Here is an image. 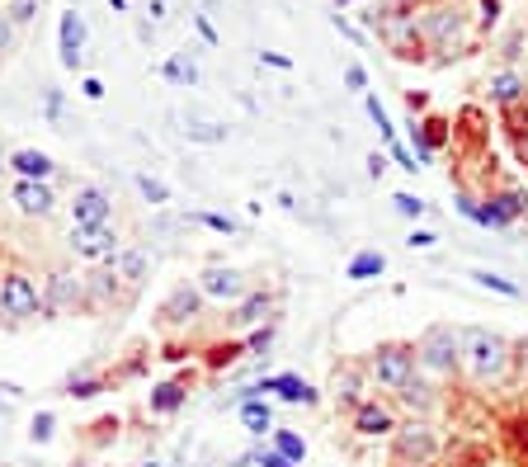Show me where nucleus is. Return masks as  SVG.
<instances>
[{
    "mask_svg": "<svg viewBox=\"0 0 528 467\" xmlns=\"http://www.w3.org/2000/svg\"><path fill=\"white\" fill-rule=\"evenodd\" d=\"M462 369H468L477 382H496L505 369H510V340L500 331L472 326L462 331Z\"/></svg>",
    "mask_w": 528,
    "mask_h": 467,
    "instance_id": "nucleus-1",
    "label": "nucleus"
},
{
    "mask_svg": "<svg viewBox=\"0 0 528 467\" xmlns=\"http://www.w3.org/2000/svg\"><path fill=\"white\" fill-rule=\"evenodd\" d=\"M137 194L152 203V208H165V203H171V184L156 180V175H137Z\"/></svg>",
    "mask_w": 528,
    "mask_h": 467,
    "instance_id": "nucleus-30",
    "label": "nucleus"
},
{
    "mask_svg": "<svg viewBox=\"0 0 528 467\" xmlns=\"http://www.w3.org/2000/svg\"><path fill=\"white\" fill-rule=\"evenodd\" d=\"M67 212H71V231L109 227V218H114V199H109V189H99V184H80L76 194H71V203H67Z\"/></svg>",
    "mask_w": 528,
    "mask_h": 467,
    "instance_id": "nucleus-5",
    "label": "nucleus"
},
{
    "mask_svg": "<svg viewBox=\"0 0 528 467\" xmlns=\"http://www.w3.org/2000/svg\"><path fill=\"white\" fill-rule=\"evenodd\" d=\"M392 208L401 212V218H420V212H425V199H415V194H392Z\"/></svg>",
    "mask_w": 528,
    "mask_h": 467,
    "instance_id": "nucleus-38",
    "label": "nucleus"
},
{
    "mask_svg": "<svg viewBox=\"0 0 528 467\" xmlns=\"http://www.w3.org/2000/svg\"><path fill=\"white\" fill-rule=\"evenodd\" d=\"M10 170H14L19 180H48V184H52V175H57V161H52L48 152L19 146V152H10Z\"/></svg>",
    "mask_w": 528,
    "mask_h": 467,
    "instance_id": "nucleus-15",
    "label": "nucleus"
},
{
    "mask_svg": "<svg viewBox=\"0 0 528 467\" xmlns=\"http://www.w3.org/2000/svg\"><path fill=\"white\" fill-rule=\"evenodd\" d=\"M434 241H439V237H434V231H425V227H415L411 237H406V246H411V250H430Z\"/></svg>",
    "mask_w": 528,
    "mask_h": 467,
    "instance_id": "nucleus-42",
    "label": "nucleus"
},
{
    "mask_svg": "<svg viewBox=\"0 0 528 467\" xmlns=\"http://www.w3.org/2000/svg\"><path fill=\"white\" fill-rule=\"evenodd\" d=\"M99 392H104L99 378H71V382H67V397H76V401H90V397H99Z\"/></svg>",
    "mask_w": 528,
    "mask_h": 467,
    "instance_id": "nucleus-34",
    "label": "nucleus"
},
{
    "mask_svg": "<svg viewBox=\"0 0 528 467\" xmlns=\"http://www.w3.org/2000/svg\"><path fill=\"white\" fill-rule=\"evenodd\" d=\"M364 109H368V118L377 123V133H383V137H387V146H392V142H396V127H392L387 109H383V104H377V95H368V99H364Z\"/></svg>",
    "mask_w": 528,
    "mask_h": 467,
    "instance_id": "nucleus-31",
    "label": "nucleus"
},
{
    "mask_svg": "<svg viewBox=\"0 0 528 467\" xmlns=\"http://www.w3.org/2000/svg\"><path fill=\"white\" fill-rule=\"evenodd\" d=\"M519 161L528 165V137H519Z\"/></svg>",
    "mask_w": 528,
    "mask_h": 467,
    "instance_id": "nucleus-51",
    "label": "nucleus"
},
{
    "mask_svg": "<svg viewBox=\"0 0 528 467\" xmlns=\"http://www.w3.org/2000/svg\"><path fill=\"white\" fill-rule=\"evenodd\" d=\"M420 33L434 38V42H449V38H458V10H430L425 19H420Z\"/></svg>",
    "mask_w": 528,
    "mask_h": 467,
    "instance_id": "nucleus-21",
    "label": "nucleus"
},
{
    "mask_svg": "<svg viewBox=\"0 0 528 467\" xmlns=\"http://www.w3.org/2000/svg\"><path fill=\"white\" fill-rule=\"evenodd\" d=\"M161 76L171 80V85H180V90H189V85H199V61L189 57V52H171L161 61Z\"/></svg>",
    "mask_w": 528,
    "mask_h": 467,
    "instance_id": "nucleus-19",
    "label": "nucleus"
},
{
    "mask_svg": "<svg viewBox=\"0 0 528 467\" xmlns=\"http://www.w3.org/2000/svg\"><path fill=\"white\" fill-rule=\"evenodd\" d=\"M486 212H491V227H510V222H519L528 212V194L523 189H505V194L486 199Z\"/></svg>",
    "mask_w": 528,
    "mask_h": 467,
    "instance_id": "nucleus-16",
    "label": "nucleus"
},
{
    "mask_svg": "<svg viewBox=\"0 0 528 467\" xmlns=\"http://www.w3.org/2000/svg\"><path fill=\"white\" fill-rule=\"evenodd\" d=\"M500 19V0H481V24H496Z\"/></svg>",
    "mask_w": 528,
    "mask_h": 467,
    "instance_id": "nucleus-45",
    "label": "nucleus"
},
{
    "mask_svg": "<svg viewBox=\"0 0 528 467\" xmlns=\"http://www.w3.org/2000/svg\"><path fill=\"white\" fill-rule=\"evenodd\" d=\"M199 312H203V293H199V284H180V288H171V297L161 303V326H171V331L194 326Z\"/></svg>",
    "mask_w": 528,
    "mask_h": 467,
    "instance_id": "nucleus-9",
    "label": "nucleus"
},
{
    "mask_svg": "<svg viewBox=\"0 0 528 467\" xmlns=\"http://www.w3.org/2000/svg\"><path fill=\"white\" fill-rule=\"evenodd\" d=\"M523 90H528V85H523L514 71L491 76V99H496V104H519V99H523Z\"/></svg>",
    "mask_w": 528,
    "mask_h": 467,
    "instance_id": "nucleus-28",
    "label": "nucleus"
},
{
    "mask_svg": "<svg viewBox=\"0 0 528 467\" xmlns=\"http://www.w3.org/2000/svg\"><path fill=\"white\" fill-rule=\"evenodd\" d=\"M415 364L420 373H434V378H453L462 369V331L453 326H430L415 345Z\"/></svg>",
    "mask_w": 528,
    "mask_h": 467,
    "instance_id": "nucleus-2",
    "label": "nucleus"
},
{
    "mask_svg": "<svg viewBox=\"0 0 528 467\" xmlns=\"http://www.w3.org/2000/svg\"><path fill=\"white\" fill-rule=\"evenodd\" d=\"M5 19H10V24H19V29L33 24V19H38V0H10V5H5Z\"/></svg>",
    "mask_w": 528,
    "mask_h": 467,
    "instance_id": "nucleus-32",
    "label": "nucleus"
},
{
    "mask_svg": "<svg viewBox=\"0 0 528 467\" xmlns=\"http://www.w3.org/2000/svg\"><path fill=\"white\" fill-rule=\"evenodd\" d=\"M335 5H349V0H335Z\"/></svg>",
    "mask_w": 528,
    "mask_h": 467,
    "instance_id": "nucleus-55",
    "label": "nucleus"
},
{
    "mask_svg": "<svg viewBox=\"0 0 528 467\" xmlns=\"http://www.w3.org/2000/svg\"><path fill=\"white\" fill-rule=\"evenodd\" d=\"M5 170H10V156H5V152H0V175H5Z\"/></svg>",
    "mask_w": 528,
    "mask_h": 467,
    "instance_id": "nucleus-52",
    "label": "nucleus"
},
{
    "mask_svg": "<svg viewBox=\"0 0 528 467\" xmlns=\"http://www.w3.org/2000/svg\"><path fill=\"white\" fill-rule=\"evenodd\" d=\"M396 397H401V401H406V406H411V411H420V416H425V411L434 406V388H430V382H425V378H420V373H415V378H411V382H406V388H401Z\"/></svg>",
    "mask_w": 528,
    "mask_h": 467,
    "instance_id": "nucleus-27",
    "label": "nucleus"
},
{
    "mask_svg": "<svg viewBox=\"0 0 528 467\" xmlns=\"http://www.w3.org/2000/svg\"><path fill=\"white\" fill-rule=\"evenodd\" d=\"M373 29H383V38L387 42H406V33H415V19L411 14H373Z\"/></svg>",
    "mask_w": 528,
    "mask_h": 467,
    "instance_id": "nucleus-25",
    "label": "nucleus"
},
{
    "mask_svg": "<svg viewBox=\"0 0 528 467\" xmlns=\"http://www.w3.org/2000/svg\"><path fill=\"white\" fill-rule=\"evenodd\" d=\"M354 430L364 439H392L396 416L387 406H377V401H358V406H354Z\"/></svg>",
    "mask_w": 528,
    "mask_h": 467,
    "instance_id": "nucleus-14",
    "label": "nucleus"
},
{
    "mask_svg": "<svg viewBox=\"0 0 528 467\" xmlns=\"http://www.w3.org/2000/svg\"><path fill=\"white\" fill-rule=\"evenodd\" d=\"M146 401H152V411H156V416H175V411L184 406V388H180V382H156Z\"/></svg>",
    "mask_w": 528,
    "mask_h": 467,
    "instance_id": "nucleus-22",
    "label": "nucleus"
},
{
    "mask_svg": "<svg viewBox=\"0 0 528 467\" xmlns=\"http://www.w3.org/2000/svg\"><path fill=\"white\" fill-rule=\"evenodd\" d=\"M472 284H477V288H491V293H500V297H519V284L505 279V274H491V269H472Z\"/></svg>",
    "mask_w": 528,
    "mask_h": 467,
    "instance_id": "nucleus-29",
    "label": "nucleus"
},
{
    "mask_svg": "<svg viewBox=\"0 0 528 467\" xmlns=\"http://www.w3.org/2000/svg\"><path fill=\"white\" fill-rule=\"evenodd\" d=\"M368 373H373L377 388L401 392V388H406V382L420 373L415 350H411V345H377V350H373V359H368Z\"/></svg>",
    "mask_w": 528,
    "mask_h": 467,
    "instance_id": "nucleus-3",
    "label": "nucleus"
},
{
    "mask_svg": "<svg viewBox=\"0 0 528 467\" xmlns=\"http://www.w3.org/2000/svg\"><path fill=\"white\" fill-rule=\"evenodd\" d=\"M146 467H161V462H146Z\"/></svg>",
    "mask_w": 528,
    "mask_h": 467,
    "instance_id": "nucleus-56",
    "label": "nucleus"
},
{
    "mask_svg": "<svg viewBox=\"0 0 528 467\" xmlns=\"http://www.w3.org/2000/svg\"><path fill=\"white\" fill-rule=\"evenodd\" d=\"M255 467H298V462H288L283 453H273V449H269V444H264V449L255 453Z\"/></svg>",
    "mask_w": 528,
    "mask_h": 467,
    "instance_id": "nucleus-40",
    "label": "nucleus"
},
{
    "mask_svg": "<svg viewBox=\"0 0 528 467\" xmlns=\"http://www.w3.org/2000/svg\"><path fill=\"white\" fill-rule=\"evenodd\" d=\"M114 293H118V274H114V265L86 279V303H90V307H95V303H109Z\"/></svg>",
    "mask_w": 528,
    "mask_h": 467,
    "instance_id": "nucleus-26",
    "label": "nucleus"
},
{
    "mask_svg": "<svg viewBox=\"0 0 528 467\" xmlns=\"http://www.w3.org/2000/svg\"><path fill=\"white\" fill-rule=\"evenodd\" d=\"M241 425H245L255 439L273 434V411H269V401H264V397H241Z\"/></svg>",
    "mask_w": 528,
    "mask_h": 467,
    "instance_id": "nucleus-17",
    "label": "nucleus"
},
{
    "mask_svg": "<svg viewBox=\"0 0 528 467\" xmlns=\"http://www.w3.org/2000/svg\"><path fill=\"white\" fill-rule=\"evenodd\" d=\"M10 38H14V24H10V19H5V14H0V52H5V48H10Z\"/></svg>",
    "mask_w": 528,
    "mask_h": 467,
    "instance_id": "nucleus-46",
    "label": "nucleus"
},
{
    "mask_svg": "<svg viewBox=\"0 0 528 467\" xmlns=\"http://www.w3.org/2000/svg\"><path fill=\"white\" fill-rule=\"evenodd\" d=\"M335 29H340V33H349V38H354V42H358V38H364V33H358V29H354V24H349V19H345V14H335Z\"/></svg>",
    "mask_w": 528,
    "mask_h": 467,
    "instance_id": "nucleus-47",
    "label": "nucleus"
},
{
    "mask_svg": "<svg viewBox=\"0 0 528 467\" xmlns=\"http://www.w3.org/2000/svg\"><path fill=\"white\" fill-rule=\"evenodd\" d=\"M401 467H425V462H401Z\"/></svg>",
    "mask_w": 528,
    "mask_h": 467,
    "instance_id": "nucleus-54",
    "label": "nucleus"
},
{
    "mask_svg": "<svg viewBox=\"0 0 528 467\" xmlns=\"http://www.w3.org/2000/svg\"><path fill=\"white\" fill-rule=\"evenodd\" d=\"M57 57H61L67 71H76L80 61H86V19H80L76 10H67L57 19Z\"/></svg>",
    "mask_w": 528,
    "mask_h": 467,
    "instance_id": "nucleus-12",
    "label": "nucleus"
},
{
    "mask_svg": "<svg viewBox=\"0 0 528 467\" xmlns=\"http://www.w3.org/2000/svg\"><path fill=\"white\" fill-rule=\"evenodd\" d=\"M194 222H203L208 231H218V237H231V231H236V222L222 218V212H194Z\"/></svg>",
    "mask_w": 528,
    "mask_h": 467,
    "instance_id": "nucleus-36",
    "label": "nucleus"
},
{
    "mask_svg": "<svg viewBox=\"0 0 528 467\" xmlns=\"http://www.w3.org/2000/svg\"><path fill=\"white\" fill-rule=\"evenodd\" d=\"M80 95H86V99H104V80L99 76H86V80H80Z\"/></svg>",
    "mask_w": 528,
    "mask_h": 467,
    "instance_id": "nucleus-44",
    "label": "nucleus"
},
{
    "mask_svg": "<svg viewBox=\"0 0 528 467\" xmlns=\"http://www.w3.org/2000/svg\"><path fill=\"white\" fill-rule=\"evenodd\" d=\"M383 269H387V255H383V250H358L354 260H349V269H345V279L368 284V279H377Z\"/></svg>",
    "mask_w": 528,
    "mask_h": 467,
    "instance_id": "nucleus-20",
    "label": "nucleus"
},
{
    "mask_svg": "<svg viewBox=\"0 0 528 467\" xmlns=\"http://www.w3.org/2000/svg\"><path fill=\"white\" fill-rule=\"evenodd\" d=\"M523 373H528V345H523Z\"/></svg>",
    "mask_w": 528,
    "mask_h": 467,
    "instance_id": "nucleus-53",
    "label": "nucleus"
},
{
    "mask_svg": "<svg viewBox=\"0 0 528 467\" xmlns=\"http://www.w3.org/2000/svg\"><path fill=\"white\" fill-rule=\"evenodd\" d=\"M392 161H396L401 170H411V175L420 170V165H415V156H411V152H406V146H401V142H392Z\"/></svg>",
    "mask_w": 528,
    "mask_h": 467,
    "instance_id": "nucleus-43",
    "label": "nucleus"
},
{
    "mask_svg": "<svg viewBox=\"0 0 528 467\" xmlns=\"http://www.w3.org/2000/svg\"><path fill=\"white\" fill-rule=\"evenodd\" d=\"M458 212L468 222H477V227H491V212H486V203H477V199H468V194H458Z\"/></svg>",
    "mask_w": 528,
    "mask_h": 467,
    "instance_id": "nucleus-33",
    "label": "nucleus"
},
{
    "mask_svg": "<svg viewBox=\"0 0 528 467\" xmlns=\"http://www.w3.org/2000/svg\"><path fill=\"white\" fill-rule=\"evenodd\" d=\"M269 449H273V453H283L288 462H298V467L307 462V439H302V434H292V430H273V434H269Z\"/></svg>",
    "mask_w": 528,
    "mask_h": 467,
    "instance_id": "nucleus-23",
    "label": "nucleus"
},
{
    "mask_svg": "<svg viewBox=\"0 0 528 467\" xmlns=\"http://www.w3.org/2000/svg\"><path fill=\"white\" fill-rule=\"evenodd\" d=\"M194 24H199V33H203L208 42H218V29H213V24H208V19H203V14H194Z\"/></svg>",
    "mask_w": 528,
    "mask_h": 467,
    "instance_id": "nucleus-49",
    "label": "nucleus"
},
{
    "mask_svg": "<svg viewBox=\"0 0 528 467\" xmlns=\"http://www.w3.org/2000/svg\"><path fill=\"white\" fill-rule=\"evenodd\" d=\"M52 425H57L52 411H38L33 425H29V439H33V444H48V439H52Z\"/></svg>",
    "mask_w": 528,
    "mask_h": 467,
    "instance_id": "nucleus-37",
    "label": "nucleus"
},
{
    "mask_svg": "<svg viewBox=\"0 0 528 467\" xmlns=\"http://www.w3.org/2000/svg\"><path fill=\"white\" fill-rule=\"evenodd\" d=\"M114 274L123 284H142L146 279V255L142 250H118L114 255Z\"/></svg>",
    "mask_w": 528,
    "mask_h": 467,
    "instance_id": "nucleus-24",
    "label": "nucleus"
},
{
    "mask_svg": "<svg viewBox=\"0 0 528 467\" xmlns=\"http://www.w3.org/2000/svg\"><path fill=\"white\" fill-rule=\"evenodd\" d=\"M264 392H273L279 401H288V406H316V401H321V392H316L311 382H302L298 373H273V378H260L255 388H245L241 397H264Z\"/></svg>",
    "mask_w": 528,
    "mask_h": 467,
    "instance_id": "nucleus-8",
    "label": "nucleus"
},
{
    "mask_svg": "<svg viewBox=\"0 0 528 467\" xmlns=\"http://www.w3.org/2000/svg\"><path fill=\"white\" fill-rule=\"evenodd\" d=\"M71 250L90 265H114V255L123 250L118 246V231L114 227H90V231H71Z\"/></svg>",
    "mask_w": 528,
    "mask_h": 467,
    "instance_id": "nucleus-10",
    "label": "nucleus"
},
{
    "mask_svg": "<svg viewBox=\"0 0 528 467\" xmlns=\"http://www.w3.org/2000/svg\"><path fill=\"white\" fill-rule=\"evenodd\" d=\"M345 85H349V90H368V71L354 61V67H345Z\"/></svg>",
    "mask_w": 528,
    "mask_h": 467,
    "instance_id": "nucleus-41",
    "label": "nucleus"
},
{
    "mask_svg": "<svg viewBox=\"0 0 528 467\" xmlns=\"http://www.w3.org/2000/svg\"><path fill=\"white\" fill-rule=\"evenodd\" d=\"M184 137H189V142H222L227 127H218V123H189Z\"/></svg>",
    "mask_w": 528,
    "mask_h": 467,
    "instance_id": "nucleus-35",
    "label": "nucleus"
},
{
    "mask_svg": "<svg viewBox=\"0 0 528 467\" xmlns=\"http://www.w3.org/2000/svg\"><path fill=\"white\" fill-rule=\"evenodd\" d=\"M269 312H273V297H269V293H245L241 303H236V316H231V322L255 331V326L269 322Z\"/></svg>",
    "mask_w": 528,
    "mask_h": 467,
    "instance_id": "nucleus-18",
    "label": "nucleus"
},
{
    "mask_svg": "<svg viewBox=\"0 0 528 467\" xmlns=\"http://www.w3.org/2000/svg\"><path fill=\"white\" fill-rule=\"evenodd\" d=\"M260 61H269V67H279V71H288V67H292V61H288V57H279V52H264Z\"/></svg>",
    "mask_w": 528,
    "mask_h": 467,
    "instance_id": "nucleus-50",
    "label": "nucleus"
},
{
    "mask_svg": "<svg viewBox=\"0 0 528 467\" xmlns=\"http://www.w3.org/2000/svg\"><path fill=\"white\" fill-rule=\"evenodd\" d=\"M76 303H86V279H76V274H67V269L48 274V284H43V312L76 307Z\"/></svg>",
    "mask_w": 528,
    "mask_h": 467,
    "instance_id": "nucleus-13",
    "label": "nucleus"
},
{
    "mask_svg": "<svg viewBox=\"0 0 528 467\" xmlns=\"http://www.w3.org/2000/svg\"><path fill=\"white\" fill-rule=\"evenodd\" d=\"M10 203L24 212V218H52L57 212V194H52L48 180H14Z\"/></svg>",
    "mask_w": 528,
    "mask_h": 467,
    "instance_id": "nucleus-11",
    "label": "nucleus"
},
{
    "mask_svg": "<svg viewBox=\"0 0 528 467\" xmlns=\"http://www.w3.org/2000/svg\"><path fill=\"white\" fill-rule=\"evenodd\" d=\"M194 284H199V293H203V303H222V307H227V303L236 307L241 297L250 293V288H245V274H241V269H227V265H208Z\"/></svg>",
    "mask_w": 528,
    "mask_h": 467,
    "instance_id": "nucleus-6",
    "label": "nucleus"
},
{
    "mask_svg": "<svg viewBox=\"0 0 528 467\" xmlns=\"http://www.w3.org/2000/svg\"><path fill=\"white\" fill-rule=\"evenodd\" d=\"M0 312L10 316V322H33L38 312H43V293H38V284L29 279V274H0Z\"/></svg>",
    "mask_w": 528,
    "mask_h": 467,
    "instance_id": "nucleus-4",
    "label": "nucleus"
},
{
    "mask_svg": "<svg viewBox=\"0 0 528 467\" xmlns=\"http://www.w3.org/2000/svg\"><path fill=\"white\" fill-rule=\"evenodd\" d=\"M269 345H273V326L264 322V326H255V335H250V345H245V350H250V354H264Z\"/></svg>",
    "mask_w": 528,
    "mask_h": 467,
    "instance_id": "nucleus-39",
    "label": "nucleus"
},
{
    "mask_svg": "<svg viewBox=\"0 0 528 467\" xmlns=\"http://www.w3.org/2000/svg\"><path fill=\"white\" fill-rule=\"evenodd\" d=\"M434 449H439V439L425 420H411V425H396L392 430V453L401 462H430Z\"/></svg>",
    "mask_w": 528,
    "mask_h": 467,
    "instance_id": "nucleus-7",
    "label": "nucleus"
},
{
    "mask_svg": "<svg viewBox=\"0 0 528 467\" xmlns=\"http://www.w3.org/2000/svg\"><path fill=\"white\" fill-rule=\"evenodd\" d=\"M383 170H387V156H377V152H373V156H368V175L377 180V175H383Z\"/></svg>",
    "mask_w": 528,
    "mask_h": 467,
    "instance_id": "nucleus-48",
    "label": "nucleus"
}]
</instances>
